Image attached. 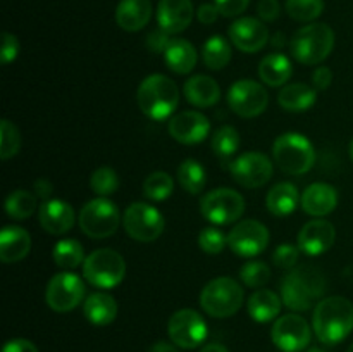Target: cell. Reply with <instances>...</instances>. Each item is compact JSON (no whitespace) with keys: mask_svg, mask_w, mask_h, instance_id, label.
Returning <instances> with one entry per match:
<instances>
[{"mask_svg":"<svg viewBox=\"0 0 353 352\" xmlns=\"http://www.w3.org/2000/svg\"><path fill=\"white\" fill-rule=\"evenodd\" d=\"M312 328L324 345H338L353 330V304L341 295L319 300L312 314Z\"/></svg>","mask_w":353,"mask_h":352,"instance_id":"6da1fadb","label":"cell"},{"mask_svg":"<svg viewBox=\"0 0 353 352\" xmlns=\"http://www.w3.org/2000/svg\"><path fill=\"white\" fill-rule=\"evenodd\" d=\"M137 100L145 116L154 121H164L178 107L179 90L168 76L150 75L138 86Z\"/></svg>","mask_w":353,"mask_h":352,"instance_id":"7a4b0ae2","label":"cell"},{"mask_svg":"<svg viewBox=\"0 0 353 352\" xmlns=\"http://www.w3.org/2000/svg\"><path fill=\"white\" fill-rule=\"evenodd\" d=\"M326 290V282L317 269L302 266L285 276L281 283V300L288 309L309 311Z\"/></svg>","mask_w":353,"mask_h":352,"instance_id":"3957f363","label":"cell"},{"mask_svg":"<svg viewBox=\"0 0 353 352\" xmlns=\"http://www.w3.org/2000/svg\"><path fill=\"white\" fill-rule=\"evenodd\" d=\"M276 166L286 175H305L316 164V150L309 138L296 131L279 135L272 144Z\"/></svg>","mask_w":353,"mask_h":352,"instance_id":"277c9868","label":"cell"},{"mask_svg":"<svg viewBox=\"0 0 353 352\" xmlns=\"http://www.w3.org/2000/svg\"><path fill=\"white\" fill-rule=\"evenodd\" d=\"M334 47V31L326 23H312L300 28L290 40V50L299 62L307 66L321 64L330 57Z\"/></svg>","mask_w":353,"mask_h":352,"instance_id":"5b68a950","label":"cell"},{"mask_svg":"<svg viewBox=\"0 0 353 352\" xmlns=\"http://www.w3.org/2000/svg\"><path fill=\"white\" fill-rule=\"evenodd\" d=\"M243 299V286L230 276H221L203 286L200 306L212 317H230L240 311Z\"/></svg>","mask_w":353,"mask_h":352,"instance_id":"8992f818","label":"cell"},{"mask_svg":"<svg viewBox=\"0 0 353 352\" xmlns=\"http://www.w3.org/2000/svg\"><path fill=\"white\" fill-rule=\"evenodd\" d=\"M83 276L97 289H114L126 276V262L123 255L112 248L93 251L83 262Z\"/></svg>","mask_w":353,"mask_h":352,"instance_id":"52a82bcc","label":"cell"},{"mask_svg":"<svg viewBox=\"0 0 353 352\" xmlns=\"http://www.w3.org/2000/svg\"><path fill=\"white\" fill-rule=\"evenodd\" d=\"M78 223L86 237L102 240L116 233L121 224V213L116 204L107 200L105 197H99L83 206Z\"/></svg>","mask_w":353,"mask_h":352,"instance_id":"ba28073f","label":"cell"},{"mask_svg":"<svg viewBox=\"0 0 353 352\" xmlns=\"http://www.w3.org/2000/svg\"><path fill=\"white\" fill-rule=\"evenodd\" d=\"M124 230L133 240L150 244L162 235L165 221L161 211L145 202H133L124 211Z\"/></svg>","mask_w":353,"mask_h":352,"instance_id":"9c48e42d","label":"cell"},{"mask_svg":"<svg viewBox=\"0 0 353 352\" xmlns=\"http://www.w3.org/2000/svg\"><path fill=\"white\" fill-rule=\"evenodd\" d=\"M200 211L214 224H231L245 213V199L233 188H216L202 197Z\"/></svg>","mask_w":353,"mask_h":352,"instance_id":"30bf717a","label":"cell"},{"mask_svg":"<svg viewBox=\"0 0 353 352\" xmlns=\"http://www.w3.org/2000/svg\"><path fill=\"white\" fill-rule=\"evenodd\" d=\"M169 338L181 349H195L205 342L209 326L195 309H179L169 317Z\"/></svg>","mask_w":353,"mask_h":352,"instance_id":"8fae6325","label":"cell"},{"mask_svg":"<svg viewBox=\"0 0 353 352\" xmlns=\"http://www.w3.org/2000/svg\"><path fill=\"white\" fill-rule=\"evenodd\" d=\"M85 297V283L74 273H59L52 276L45 290V300L55 313H69L81 304Z\"/></svg>","mask_w":353,"mask_h":352,"instance_id":"7c38bea8","label":"cell"},{"mask_svg":"<svg viewBox=\"0 0 353 352\" xmlns=\"http://www.w3.org/2000/svg\"><path fill=\"white\" fill-rule=\"evenodd\" d=\"M228 104L240 117H257L268 109L269 93L254 79H238L230 86Z\"/></svg>","mask_w":353,"mask_h":352,"instance_id":"4fadbf2b","label":"cell"},{"mask_svg":"<svg viewBox=\"0 0 353 352\" xmlns=\"http://www.w3.org/2000/svg\"><path fill=\"white\" fill-rule=\"evenodd\" d=\"M271 338L276 347L283 352H300L309 347L312 330L305 317L299 314H285L272 324Z\"/></svg>","mask_w":353,"mask_h":352,"instance_id":"5bb4252c","label":"cell"},{"mask_svg":"<svg viewBox=\"0 0 353 352\" xmlns=\"http://www.w3.org/2000/svg\"><path fill=\"white\" fill-rule=\"evenodd\" d=\"M269 245V230L255 219H243L234 224L228 235V247L240 257H255Z\"/></svg>","mask_w":353,"mask_h":352,"instance_id":"9a60e30c","label":"cell"},{"mask_svg":"<svg viewBox=\"0 0 353 352\" xmlns=\"http://www.w3.org/2000/svg\"><path fill=\"white\" fill-rule=\"evenodd\" d=\"M272 161L261 152H245L231 164V175L238 185L245 188H259L272 176Z\"/></svg>","mask_w":353,"mask_h":352,"instance_id":"2e32d148","label":"cell"},{"mask_svg":"<svg viewBox=\"0 0 353 352\" xmlns=\"http://www.w3.org/2000/svg\"><path fill=\"white\" fill-rule=\"evenodd\" d=\"M231 43L245 54L262 50L269 41L268 26L257 17H240L230 26Z\"/></svg>","mask_w":353,"mask_h":352,"instance_id":"e0dca14e","label":"cell"},{"mask_svg":"<svg viewBox=\"0 0 353 352\" xmlns=\"http://www.w3.org/2000/svg\"><path fill=\"white\" fill-rule=\"evenodd\" d=\"M168 130L169 135L179 144L193 145L205 140L210 131V123L202 113L183 110L171 117Z\"/></svg>","mask_w":353,"mask_h":352,"instance_id":"ac0fdd59","label":"cell"},{"mask_svg":"<svg viewBox=\"0 0 353 352\" xmlns=\"http://www.w3.org/2000/svg\"><path fill=\"white\" fill-rule=\"evenodd\" d=\"M334 240H336V230H334L333 223L327 219H321V217L303 224L299 233V247L307 255L324 254L333 247Z\"/></svg>","mask_w":353,"mask_h":352,"instance_id":"d6986e66","label":"cell"},{"mask_svg":"<svg viewBox=\"0 0 353 352\" xmlns=\"http://www.w3.org/2000/svg\"><path fill=\"white\" fill-rule=\"evenodd\" d=\"M193 3L192 0H161L157 6L159 28L176 35L185 31L192 24Z\"/></svg>","mask_w":353,"mask_h":352,"instance_id":"ffe728a7","label":"cell"},{"mask_svg":"<svg viewBox=\"0 0 353 352\" xmlns=\"http://www.w3.org/2000/svg\"><path fill=\"white\" fill-rule=\"evenodd\" d=\"M41 228L50 235H64L74 226V209L59 199L45 200L38 211Z\"/></svg>","mask_w":353,"mask_h":352,"instance_id":"44dd1931","label":"cell"},{"mask_svg":"<svg viewBox=\"0 0 353 352\" xmlns=\"http://www.w3.org/2000/svg\"><path fill=\"white\" fill-rule=\"evenodd\" d=\"M300 206L309 216L324 217L338 206V192L327 183H312L303 190Z\"/></svg>","mask_w":353,"mask_h":352,"instance_id":"7402d4cb","label":"cell"},{"mask_svg":"<svg viewBox=\"0 0 353 352\" xmlns=\"http://www.w3.org/2000/svg\"><path fill=\"white\" fill-rule=\"evenodd\" d=\"M31 237L24 228L6 226L0 231V259L6 264L19 262L30 254Z\"/></svg>","mask_w":353,"mask_h":352,"instance_id":"603a6c76","label":"cell"},{"mask_svg":"<svg viewBox=\"0 0 353 352\" xmlns=\"http://www.w3.org/2000/svg\"><path fill=\"white\" fill-rule=\"evenodd\" d=\"M152 17L150 0H121L116 9V21L124 31H140Z\"/></svg>","mask_w":353,"mask_h":352,"instance_id":"cb8c5ba5","label":"cell"},{"mask_svg":"<svg viewBox=\"0 0 353 352\" xmlns=\"http://www.w3.org/2000/svg\"><path fill=\"white\" fill-rule=\"evenodd\" d=\"M183 92L186 100L195 107H212L221 99V86L216 79L205 75H196L186 79Z\"/></svg>","mask_w":353,"mask_h":352,"instance_id":"d4e9b609","label":"cell"},{"mask_svg":"<svg viewBox=\"0 0 353 352\" xmlns=\"http://www.w3.org/2000/svg\"><path fill=\"white\" fill-rule=\"evenodd\" d=\"M300 200H302V195L299 193V188L293 183L283 182L269 190L265 197V206L272 216L286 217L299 207Z\"/></svg>","mask_w":353,"mask_h":352,"instance_id":"484cf974","label":"cell"},{"mask_svg":"<svg viewBox=\"0 0 353 352\" xmlns=\"http://www.w3.org/2000/svg\"><path fill=\"white\" fill-rule=\"evenodd\" d=\"M196 59H199V55H196L195 47L188 40H183V38H172L164 52L165 64L176 75L192 72L193 68L196 66Z\"/></svg>","mask_w":353,"mask_h":352,"instance_id":"4316f807","label":"cell"},{"mask_svg":"<svg viewBox=\"0 0 353 352\" xmlns=\"http://www.w3.org/2000/svg\"><path fill=\"white\" fill-rule=\"evenodd\" d=\"M317 90L305 83H290L285 88H281L278 95V104L281 109L290 113H303L309 110L316 104Z\"/></svg>","mask_w":353,"mask_h":352,"instance_id":"83f0119b","label":"cell"},{"mask_svg":"<svg viewBox=\"0 0 353 352\" xmlns=\"http://www.w3.org/2000/svg\"><path fill=\"white\" fill-rule=\"evenodd\" d=\"M86 320L95 326H107L117 316V302L109 293H92L83 304Z\"/></svg>","mask_w":353,"mask_h":352,"instance_id":"f1b7e54d","label":"cell"},{"mask_svg":"<svg viewBox=\"0 0 353 352\" xmlns=\"http://www.w3.org/2000/svg\"><path fill=\"white\" fill-rule=\"evenodd\" d=\"M293 68L290 59L285 54H274L265 55L264 59L259 64V78L262 79V83L269 86H281L292 78Z\"/></svg>","mask_w":353,"mask_h":352,"instance_id":"f546056e","label":"cell"},{"mask_svg":"<svg viewBox=\"0 0 353 352\" xmlns=\"http://www.w3.org/2000/svg\"><path fill=\"white\" fill-rule=\"evenodd\" d=\"M283 300L276 292L269 289H259L248 299V314L257 323L272 321L281 311Z\"/></svg>","mask_w":353,"mask_h":352,"instance_id":"4dcf8cb0","label":"cell"},{"mask_svg":"<svg viewBox=\"0 0 353 352\" xmlns=\"http://www.w3.org/2000/svg\"><path fill=\"white\" fill-rule=\"evenodd\" d=\"M202 59L205 66L214 71L226 68L231 61V45L221 35H214L209 40L203 43L202 48Z\"/></svg>","mask_w":353,"mask_h":352,"instance_id":"1f68e13d","label":"cell"},{"mask_svg":"<svg viewBox=\"0 0 353 352\" xmlns=\"http://www.w3.org/2000/svg\"><path fill=\"white\" fill-rule=\"evenodd\" d=\"M179 185L192 195L202 192L207 183V173L196 159H186L178 168Z\"/></svg>","mask_w":353,"mask_h":352,"instance_id":"d6a6232c","label":"cell"},{"mask_svg":"<svg viewBox=\"0 0 353 352\" xmlns=\"http://www.w3.org/2000/svg\"><path fill=\"white\" fill-rule=\"evenodd\" d=\"M52 257H54L55 264L62 269L78 268L86 259L81 244L74 238H64V240L57 242L52 251Z\"/></svg>","mask_w":353,"mask_h":352,"instance_id":"836d02e7","label":"cell"},{"mask_svg":"<svg viewBox=\"0 0 353 352\" xmlns=\"http://www.w3.org/2000/svg\"><path fill=\"white\" fill-rule=\"evenodd\" d=\"M37 209V197L28 190H14L6 200V213L12 219L24 221Z\"/></svg>","mask_w":353,"mask_h":352,"instance_id":"e575fe53","label":"cell"},{"mask_svg":"<svg viewBox=\"0 0 353 352\" xmlns=\"http://www.w3.org/2000/svg\"><path fill=\"white\" fill-rule=\"evenodd\" d=\"M210 147L219 159H230L240 148V135L233 126H221L212 135Z\"/></svg>","mask_w":353,"mask_h":352,"instance_id":"d590c367","label":"cell"},{"mask_svg":"<svg viewBox=\"0 0 353 352\" xmlns=\"http://www.w3.org/2000/svg\"><path fill=\"white\" fill-rule=\"evenodd\" d=\"M172 190H174V182L164 171L152 173L143 182V195L147 199L155 200V202H161V200H165L168 197H171Z\"/></svg>","mask_w":353,"mask_h":352,"instance_id":"8d00e7d4","label":"cell"},{"mask_svg":"<svg viewBox=\"0 0 353 352\" xmlns=\"http://www.w3.org/2000/svg\"><path fill=\"white\" fill-rule=\"evenodd\" d=\"M324 10V0H286V12L292 19L310 23Z\"/></svg>","mask_w":353,"mask_h":352,"instance_id":"74e56055","label":"cell"},{"mask_svg":"<svg viewBox=\"0 0 353 352\" xmlns=\"http://www.w3.org/2000/svg\"><path fill=\"white\" fill-rule=\"evenodd\" d=\"M90 186L93 192L100 197H109L117 192L119 188V176L112 168H99L93 171L92 178H90Z\"/></svg>","mask_w":353,"mask_h":352,"instance_id":"f35d334b","label":"cell"},{"mask_svg":"<svg viewBox=\"0 0 353 352\" xmlns=\"http://www.w3.org/2000/svg\"><path fill=\"white\" fill-rule=\"evenodd\" d=\"M240 278L248 289H262L271 280V269L262 261H248L241 266Z\"/></svg>","mask_w":353,"mask_h":352,"instance_id":"ab89813d","label":"cell"},{"mask_svg":"<svg viewBox=\"0 0 353 352\" xmlns=\"http://www.w3.org/2000/svg\"><path fill=\"white\" fill-rule=\"evenodd\" d=\"M21 148V133L14 123L3 119L0 124V157L3 161L14 157Z\"/></svg>","mask_w":353,"mask_h":352,"instance_id":"60d3db41","label":"cell"},{"mask_svg":"<svg viewBox=\"0 0 353 352\" xmlns=\"http://www.w3.org/2000/svg\"><path fill=\"white\" fill-rule=\"evenodd\" d=\"M199 245L205 254H219L228 245V237L217 228H203L199 235Z\"/></svg>","mask_w":353,"mask_h":352,"instance_id":"b9f144b4","label":"cell"},{"mask_svg":"<svg viewBox=\"0 0 353 352\" xmlns=\"http://www.w3.org/2000/svg\"><path fill=\"white\" fill-rule=\"evenodd\" d=\"M300 247L292 244H281L272 252V262L281 269H292L299 262Z\"/></svg>","mask_w":353,"mask_h":352,"instance_id":"7bdbcfd3","label":"cell"},{"mask_svg":"<svg viewBox=\"0 0 353 352\" xmlns=\"http://www.w3.org/2000/svg\"><path fill=\"white\" fill-rule=\"evenodd\" d=\"M214 3L219 9L221 16L224 17H236L248 7L250 0H214Z\"/></svg>","mask_w":353,"mask_h":352,"instance_id":"ee69618b","label":"cell"},{"mask_svg":"<svg viewBox=\"0 0 353 352\" xmlns=\"http://www.w3.org/2000/svg\"><path fill=\"white\" fill-rule=\"evenodd\" d=\"M171 40L172 38L169 37L168 31H164L162 28H159V30H154L148 33L147 47H148V50L155 52V54H164L165 48H168L169 41Z\"/></svg>","mask_w":353,"mask_h":352,"instance_id":"f6af8a7d","label":"cell"},{"mask_svg":"<svg viewBox=\"0 0 353 352\" xmlns=\"http://www.w3.org/2000/svg\"><path fill=\"white\" fill-rule=\"evenodd\" d=\"M17 54H19V41H17V38L10 33H3L2 35V52H0L3 64H9V62H12L14 59L17 57Z\"/></svg>","mask_w":353,"mask_h":352,"instance_id":"bcb514c9","label":"cell"},{"mask_svg":"<svg viewBox=\"0 0 353 352\" xmlns=\"http://www.w3.org/2000/svg\"><path fill=\"white\" fill-rule=\"evenodd\" d=\"M257 12H259V17H261V21H268V23H271V21L278 19L281 9H279L278 0H261L257 6Z\"/></svg>","mask_w":353,"mask_h":352,"instance_id":"7dc6e473","label":"cell"},{"mask_svg":"<svg viewBox=\"0 0 353 352\" xmlns=\"http://www.w3.org/2000/svg\"><path fill=\"white\" fill-rule=\"evenodd\" d=\"M331 81H333V71L326 66H321L314 71L312 75V83L316 86V90H327L331 86Z\"/></svg>","mask_w":353,"mask_h":352,"instance_id":"c3c4849f","label":"cell"},{"mask_svg":"<svg viewBox=\"0 0 353 352\" xmlns=\"http://www.w3.org/2000/svg\"><path fill=\"white\" fill-rule=\"evenodd\" d=\"M219 9H217L216 3H202V6L196 9V17L202 24H212L216 23L217 17H219Z\"/></svg>","mask_w":353,"mask_h":352,"instance_id":"681fc988","label":"cell"},{"mask_svg":"<svg viewBox=\"0 0 353 352\" xmlns=\"http://www.w3.org/2000/svg\"><path fill=\"white\" fill-rule=\"evenodd\" d=\"M2 352H38L37 345L26 338H12L3 345Z\"/></svg>","mask_w":353,"mask_h":352,"instance_id":"f907efd6","label":"cell"},{"mask_svg":"<svg viewBox=\"0 0 353 352\" xmlns=\"http://www.w3.org/2000/svg\"><path fill=\"white\" fill-rule=\"evenodd\" d=\"M34 190H37V193L40 197H48L52 193V185L47 182V179H38L37 183H34Z\"/></svg>","mask_w":353,"mask_h":352,"instance_id":"816d5d0a","label":"cell"},{"mask_svg":"<svg viewBox=\"0 0 353 352\" xmlns=\"http://www.w3.org/2000/svg\"><path fill=\"white\" fill-rule=\"evenodd\" d=\"M147 352H179L174 345L168 344V342H157V344L152 345Z\"/></svg>","mask_w":353,"mask_h":352,"instance_id":"f5cc1de1","label":"cell"},{"mask_svg":"<svg viewBox=\"0 0 353 352\" xmlns=\"http://www.w3.org/2000/svg\"><path fill=\"white\" fill-rule=\"evenodd\" d=\"M200 352H230L223 344H207L203 345Z\"/></svg>","mask_w":353,"mask_h":352,"instance_id":"db71d44e","label":"cell"},{"mask_svg":"<svg viewBox=\"0 0 353 352\" xmlns=\"http://www.w3.org/2000/svg\"><path fill=\"white\" fill-rule=\"evenodd\" d=\"M348 154H350V159H352V162H353V138H352L350 145H348Z\"/></svg>","mask_w":353,"mask_h":352,"instance_id":"11a10c76","label":"cell"},{"mask_svg":"<svg viewBox=\"0 0 353 352\" xmlns=\"http://www.w3.org/2000/svg\"><path fill=\"white\" fill-rule=\"evenodd\" d=\"M309 352H326V351H323V349H317V347H314V349H310Z\"/></svg>","mask_w":353,"mask_h":352,"instance_id":"9f6ffc18","label":"cell"},{"mask_svg":"<svg viewBox=\"0 0 353 352\" xmlns=\"http://www.w3.org/2000/svg\"><path fill=\"white\" fill-rule=\"evenodd\" d=\"M348 352H353V344L350 345V347H348Z\"/></svg>","mask_w":353,"mask_h":352,"instance_id":"6f0895ef","label":"cell"}]
</instances>
